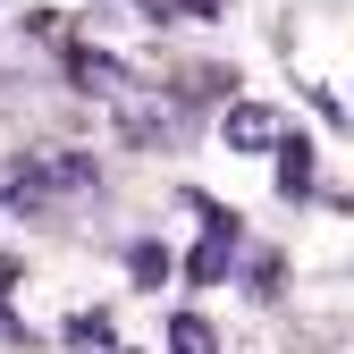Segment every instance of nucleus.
Returning a JSON list of instances; mask_svg holds the SVG:
<instances>
[{
	"label": "nucleus",
	"instance_id": "2",
	"mask_svg": "<svg viewBox=\"0 0 354 354\" xmlns=\"http://www.w3.org/2000/svg\"><path fill=\"white\" fill-rule=\"evenodd\" d=\"M219 136H228V152H279V144H287V118H279L270 102H228Z\"/></svg>",
	"mask_w": 354,
	"mask_h": 354
},
{
	"label": "nucleus",
	"instance_id": "5",
	"mask_svg": "<svg viewBox=\"0 0 354 354\" xmlns=\"http://www.w3.org/2000/svg\"><path fill=\"white\" fill-rule=\"evenodd\" d=\"M279 194H287V203H295V194H313V144H304V136L279 144Z\"/></svg>",
	"mask_w": 354,
	"mask_h": 354
},
{
	"label": "nucleus",
	"instance_id": "1",
	"mask_svg": "<svg viewBox=\"0 0 354 354\" xmlns=\"http://www.w3.org/2000/svg\"><path fill=\"white\" fill-rule=\"evenodd\" d=\"M102 169L84 152H34V160H0V203L9 211H51L59 194H93Z\"/></svg>",
	"mask_w": 354,
	"mask_h": 354
},
{
	"label": "nucleus",
	"instance_id": "6",
	"mask_svg": "<svg viewBox=\"0 0 354 354\" xmlns=\"http://www.w3.org/2000/svg\"><path fill=\"white\" fill-rule=\"evenodd\" d=\"M169 354H219L211 321H203V313H177V321H169Z\"/></svg>",
	"mask_w": 354,
	"mask_h": 354
},
{
	"label": "nucleus",
	"instance_id": "4",
	"mask_svg": "<svg viewBox=\"0 0 354 354\" xmlns=\"http://www.w3.org/2000/svg\"><path fill=\"white\" fill-rule=\"evenodd\" d=\"M68 68H76V84H84V93H102V102H118L127 84H136V76H127V68H118L110 51H76Z\"/></svg>",
	"mask_w": 354,
	"mask_h": 354
},
{
	"label": "nucleus",
	"instance_id": "10",
	"mask_svg": "<svg viewBox=\"0 0 354 354\" xmlns=\"http://www.w3.org/2000/svg\"><path fill=\"white\" fill-rule=\"evenodd\" d=\"M110 354H136V346H110Z\"/></svg>",
	"mask_w": 354,
	"mask_h": 354
},
{
	"label": "nucleus",
	"instance_id": "8",
	"mask_svg": "<svg viewBox=\"0 0 354 354\" xmlns=\"http://www.w3.org/2000/svg\"><path fill=\"white\" fill-rule=\"evenodd\" d=\"M127 270H136L144 287H160V279H169V253H160V245H136V253H127Z\"/></svg>",
	"mask_w": 354,
	"mask_h": 354
},
{
	"label": "nucleus",
	"instance_id": "9",
	"mask_svg": "<svg viewBox=\"0 0 354 354\" xmlns=\"http://www.w3.org/2000/svg\"><path fill=\"white\" fill-rule=\"evenodd\" d=\"M186 9H194V17H228V0H186Z\"/></svg>",
	"mask_w": 354,
	"mask_h": 354
},
{
	"label": "nucleus",
	"instance_id": "3",
	"mask_svg": "<svg viewBox=\"0 0 354 354\" xmlns=\"http://www.w3.org/2000/svg\"><path fill=\"white\" fill-rule=\"evenodd\" d=\"M228 261H236V219H228V228H211V236L194 245L186 279H194V287H219V279H228Z\"/></svg>",
	"mask_w": 354,
	"mask_h": 354
},
{
	"label": "nucleus",
	"instance_id": "7",
	"mask_svg": "<svg viewBox=\"0 0 354 354\" xmlns=\"http://www.w3.org/2000/svg\"><path fill=\"white\" fill-rule=\"evenodd\" d=\"M68 337H76V346H118V337H110V313H102V304H93V313H76V321H68Z\"/></svg>",
	"mask_w": 354,
	"mask_h": 354
}]
</instances>
